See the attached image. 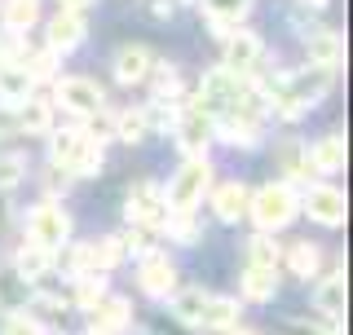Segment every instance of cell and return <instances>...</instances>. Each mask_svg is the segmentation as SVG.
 Wrapping results in <instances>:
<instances>
[{
  "instance_id": "cell-1",
  "label": "cell",
  "mask_w": 353,
  "mask_h": 335,
  "mask_svg": "<svg viewBox=\"0 0 353 335\" xmlns=\"http://www.w3.org/2000/svg\"><path fill=\"white\" fill-rule=\"evenodd\" d=\"M331 84H336V71L331 66H301V71H287L279 75V84H274L270 93V115L283 119V124H292V119L309 115L323 97L331 93Z\"/></svg>"
},
{
  "instance_id": "cell-2",
  "label": "cell",
  "mask_w": 353,
  "mask_h": 335,
  "mask_svg": "<svg viewBox=\"0 0 353 335\" xmlns=\"http://www.w3.org/2000/svg\"><path fill=\"white\" fill-rule=\"evenodd\" d=\"M248 216H252V225L265 230V234L287 230L301 216V190L287 185V181H265L261 190L248 194Z\"/></svg>"
},
{
  "instance_id": "cell-3",
  "label": "cell",
  "mask_w": 353,
  "mask_h": 335,
  "mask_svg": "<svg viewBox=\"0 0 353 335\" xmlns=\"http://www.w3.org/2000/svg\"><path fill=\"white\" fill-rule=\"evenodd\" d=\"M49 163L66 168L71 176H97L106 168V150L84 128H53L49 132Z\"/></svg>"
},
{
  "instance_id": "cell-4",
  "label": "cell",
  "mask_w": 353,
  "mask_h": 335,
  "mask_svg": "<svg viewBox=\"0 0 353 335\" xmlns=\"http://www.w3.org/2000/svg\"><path fill=\"white\" fill-rule=\"evenodd\" d=\"M212 159L208 154H185V163L172 172V181L163 185V199H168V212H194L203 203V194L212 190Z\"/></svg>"
},
{
  "instance_id": "cell-5",
  "label": "cell",
  "mask_w": 353,
  "mask_h": 335,
  "mask_svg": "<svg viewBox=\"0 0 353 335\" xmlns=\"http://www.w3.org/2000/svg\"><path fill=\"white\" fill-rule=\"evenodd\" d=\"M53 106H62L66 115L75 119H88L93 110L106 106V88L97 80H88V75H53Z\"/></svg>"
},
{
  "instance_id": "cell-6",
  "label": "cell",
  "mask_w": 353,
  "mask_h": 335,
  "mask_svg": "<svg viewBox=\"0 0 353 335\" xmlns=\"http://www.w3.org/2000/svg\"><path fill=\"white\" fill-rule=\"evenodd\" d=\"M27 238L40 243V247L58 252L71 243V212H66L58 199H40L36 207L27 212Z\"/></svg>"
},
{
  "instance_id": "cell-7",
  "label": "cell",
  "mask_w": 353,
  "mask_h": 335,
  "mask_svg": "<svg viewBox=\"0 0 353 335\" xmlns=\"http://www.w3.org/2000/svg\"><path fill=\"white\" fill-rule=\"evenodd\" d=\"M172 141H176V150L181 154H208V146H212V115H208L199 102H185L181 97V106H176V119H172Z\"/></svg>"
},
{
  "instance_id": "cell-8",
  "label": "cell",
  "mask_w": 353,
  "mask_h": 335,
  "mask_svg": "<svg viewBox=\"0 0 353 335\" xmlns=\"http://www.w3.org/2000/svg\"><path fill=\"white\" fill-rule=\"evenodd\" d=\"M124 216H128V225H141V230L159 234L163 221H168V199H163V185L159 181H132L128 185V199H124Z\"/></svg>"
},
{
  "instance_id": "cell-9",
  "label": "cell",
  "mask_w": 353,
  "mask_h": 335,
  "mask_svg": "<svg viewBox=\"0 0 353 335\" xmlns=\"http://www.w3.org/2000/svg\"><path fill=\"white\" fill-rule=\"evenodd\" d=\"M301 212H309V221H318L323 230H340V225H345V216H349L345 190L327 185V181H309L301 190Z\"/></svg>"
},
{
  "instance_id": "cell-10",
  "label": "cell",
  "mask_w": 353,
  "mask_h": 335,
  "mask_svg": "<svg viewBox=\"0 0 353 335\" xmlns=\"http://www.w3.org/2000/svg\"><path fill=\"white\" fill-rule=\"evenodd\" d=\"M265 58H270V53H265V40L248 27H234L221 40V66H230L234 75H252Z\"/></svg>"
},
{
  "instance_id": "cell-11",
  "label": "cell",
  "mask_w": 353,
  "mask_h": 335,
  "mask_svg": "<svg viewBox=\"0 0 353 335\" xmlns=\"http://www.w3.org/2000/svg\"><path fill=\"white\" fill-rule=\"evenodd\" d=\"M137 287L150 300H168L176 292V265L168 261V252L150 247L146 256H137Z\"/></svg>"
},
{
  "instance_id": "cell-12",
  "label": "cell",
  "mask_w": 353,
  "mask_h": 335,
  "mask_svg": "<svg viewBox=\"0 0 353 335\" xmlns=\"http://www.w3.org/2000/svg\"><path fill=\"white\" fill-rule=\"evenodd\" d=\"M84 40H88L84 9H58V14L49 18V27H44V44H49L53 53H71V49H80Z\"/></svg>"
},
{
  "instance_id": "cell-13",
  "label": "cell",
  "mask_w": 353,
  "mask_h": 335,
  "mask_svg": "<svg viewBox=\"0 0 353 335\" xmlns=\"http://www.w3.org/2000/svg\"><path fill=\"white\" fill-rule=\"evenodd\" d=\"M132 327V300L128 296H102L88 309V335H119Z\"/></svg>"
},
{
  "instance_id": "cell-14",
  "label": "cell",
  "mask_w": 353,
  "mask_h": 335,
  "mask_svg": "<svg viewBox=\"0 0 353 335\" xmlns=\"http://www.w3.org/2000/svg\"><path fill=\"white\" fill-rule=\"evenodd\" d=\"M150 66H154V53L146 44H124V49H115V58H110V75H115V84L132 88V84H146Z\"/></svg>"
},
{
  "instance_id": "cell-15",
  "label": "cell",
  "mask_w": 353,
  "mask_h": 335,
  "mask_svg": "<svg viewBox=\"0 0 353 335\" xmlns=\"http://www.w3.org/2000/svg\"><path fill=\"white\" fill-rule=\"evenodd\" d=\"M248 194H252V190L243 181H221V185L208 190V203H212L221 225H239V221L248 216Z\"/></svg>"
},
{
  "instance_id": "cell-16",
  "label": "cell",
  "mask_w": 353,
  "mask_h": 335,
  "mask_svg": "<svg viewBox=\"0 0 353 335\" xmlns=\"http://www.w3.org/2000/svg\"><path fill=\"white\" fill-rule=\"evenodd\" d=\"M53 106L49 97H40V93H31L27 102H18L14 106V115H18V132L22 137H49L53 132Z\"/></svg>"
},
{
  "instance_id": "cell-17",
  "label": "cell",
  "mask_w": 353,
  "mask_h": 335,
  "mask_svg": "<svg viewBox=\"0 0 353 335\" xmlns=\"http://www.w3.org/2000/svg\"><path fill=\"white\" fill-rule=\"evenodd\" d=\"M305 53H309L314 66H331V71H336L340 58H345V40H340V31H331V27H309L305 31Z\"/></svg>"
},
{
  "instance_id": "cell-18",
  "label": "cell",
  "mask_w": 353,
  "mask_h": 335,
  "mask_svg": "<svg viewBox=\"0 0 353 335\" xmlns=\"http://www.w3.org/2000/svg\"><path fill=\"white\" fill-rule=\"evenodd\" d=\"M239 296L248 305H270L279 296V270H265V265H248L239 278Z\"/></svg>"
},
{
  "instance_id": "cell-19",
  "label": "cell",
  "mask_w": 353,
  "mask_h": 335,
  "mask_svg": "<svg viewBox=\"0 0 353 335\" xmlns=\"http://www.w3.org/2000/svg\"><path fill=\"white\" fill-rule=\"evenodd\" d=\"M345 270H336V274H327V278H318V287H314V309L323 314L327 322H340L345 318Z\"/></svg>"
},
{
  "instance_id": "cell-20",
  "label": "cell",
  "mask_w": 353,
  "mask_h": 335,
  "mask_svg": "<svg viewBox=\"0 0 353 335\" xmlns=\"http://www.w3.org/2000/svg\"><path fill=\"white\" fill-rule=\"evenodd\" d=\"M309 163H314V176H331V172H345V137L340 132H327L309 146Z\"/></svg>"
},
{
  "instance_id": "cell-21",
  "label": "cell",
  "mask_w": 353,
  "mask_h": 335,
  "mask_svg": "<svg viewBox=\"0 0 353 335\" xmlns=\"http://www.w3.org/2000/svg\"><path fill=\"white\" fill-rule=\"evenodd\" d=\"M279 168H283V181L287 185H309V176H314V163H309V146L296 137H287L279 146Z\"/></svg>"
},
{
  "instance_id": "cell-22",
  "label": "cell",
  "mask_w": 353,
  "mask_h": 335,
  "mask_svg": "<svg viewBox=\"0 0 353 335\" xmlns=\"http://www.w3.org/2000/svg\"><path fill=\"white\" fill-rule=\"evenodd\" d=\"M239 314H243L239 296H208L203 314H199V331H230L239 327Z\"/></svg>"
},
{
  "instance_id": "cell-23",
  "label": "cell",
  "mask_w": 353,
  "mask_h": 335,
  "mask_svg": "<svg viewBox=\"0 0 353 335\" xmlns=\"http://www.w3.org/2000/svg\"><path fill=\"white\" fill-rule=\"evenodd\" d=\"M9 265H14V270H18L22 278H27L31 287H36L40 278H44V274L53 270V252H49V247H40V243H31V238H27V243H22V247L14 252V261H9Z\"/></svg>"
},
{
  "instance_id": "cell-24",
  "label": "cell",
  "mask_w": 353,
  "mask_h": 335,
  "mask_svg": "<svg viewBox=\"0 0 353 335\" xmlns=\"http://www.w3.org/2000/svg\"><path fill=\"white\" fill-rule=\"evenodd\" d=\"M283 261H287V270H292V278H301V283H309V278H318V270H323V252H318V243H292V247L283 252Z\"/></svg>"
},
{
  "instance_id": "cell-25",
  "label": "cell",
  "mask_w": 353,
  "mask_h": 335,
  "mask_svg": "<svg viewBox=\"0 0 353 335\" xmlns=\"http://www.w3.org/2000/svg\"><path fill=\"white\" fill-rule=\"evenodd\" d=\"M27 300H31V283L14 265H0V314H18V309H27Z\"/></svg>"
},
{
  "instance_id": "cell-26",
  "label": "cell",
  "mask_w": 353,
  "mask_h": 335,
  "mask_svg": "<svg viewBox=\"0 0 353 335\" xmlns=\"http://www.w3.org/2000/svg\"><path fill=\"white\" fill-rule=\"evenodd\" d=\"M119 261H124V243H119V234H106V238L84 243V270H102V274H110Z\"/></svg>"
},
{
  "instance_id": "cell-27",
  "label": "cell",
  "mask_w": 353,
  "mask_h": 335,
  "mask_svg": "<svg viewBox=\"0 0 353 335\" xmlns=\"http://www.w3.org/2000/svg\"><path fill=\"white\" fill-rule=\"evenodd\" d=\"M208 296H212V292H203V287H176V292L168 296L172 318H176V322H185V327H199V314H203Z\"/></svg>"
},
{
  "instance_id": "cell-28",
  "label": "cell",
  "mask_w": 353,
  "mask_h": 335,
  "mask_svg": "<svg viewBox=\"0 0 353 335\" xmlns=\"http://www.w3.org/2000/svg\"><path fill=\"white\" fill-rule=\"evenodd\" d=\"M146 80H150V102H181V71H176L172 62L154 58Z\"/></svg>"
},
{
  "instance_id": "cell-29",
  "label": "cell",
  "mask_w": 353,
  "mask_h": 335,
  "mask_svg": "<svg viewBox=\"0 0 353 335\" xmlns=\"http://www.w3.org/2000/svg\"><path fill=\"white\" fill-rule=\"evenodd\" d=\"M106 292H110V283H106V274H102V270L71 274V300L84 309V314H88V309H93V305H97V300H102Z\"/></svg>"
},
{
  "instance_id": "cell-30",
  "label": "cell",
  "mask_w": 353,
  "mask_h": 335,
  "mask_svg": "<svg viewBox=\"0 0 353 335\" xmlns=\"http://www.w3.org/2000/svg\"><path fill=\"white\" fill-rule=\"evenodd\" d=\"M36 93V80L27 75V66H0V106H18Z\"/></svg>"
},
{
  "instance_id": "cell-31",
  "label": "cell",
  "mask_w": 353,
  "mask_h": 335,
  "mask_svg": "<svg viewBox=\"0 0 353 335\" xmlns=\"http://www.w3.org/2000/svg\"><path fill=\"white\" fill-rule=\"evenodd\" d=\"M0 22H5V31L27 36L40 22V0H0Z\"/></svg>"
},
{
  "instance_id": "cell-32",
  "label": "cell",
  "mask_w": 353,
  "mask_h": 335,
  "mask_svg": "<svg viewBox=\"0 0 353 335\" xmlns=\"http://www.w3.org/2000/svg\"><path fill=\"white\" fill-rule=\"evenodd\" d=\"M159 234H168V243H176V247H199L203 243V225L194 221V212H168Z\"/></svg>"
},
{
  "instance_id": "cell-33",
  "label": "cell",
  "mask_w": 353,
  "mask_h": 335,
  "mask_svg": "<svg viewBox=\"0 0 353 335\" xmlns=\"http://www.w3.org/2000/svg\"><path fill=\"white\" fill-rule=\"evenodd\" d=\"M150 137V124H146V110L141 106H128V110H115V141L124 146H141Z\"/></svg>"
},
{
  "instance_id": "cell-34",
  "label": "cell",
  "mask_w": 353,
  "mask_h": 335,
  "mask_svg": "<svg viewBox=\"0 0 353 335\" xmlns=\"http://www.w3.org/2000/svg\"><path fill=\"white\" fill-rule=\"evenodd\" d=\"M243 247H248V265H265V270L283 265V243H274V234H265V230H256Z\"/></svg>"
},
{
  "instance_id": "cell-35",
  "label": "cell",
  "mask_w": 353,
  "mask_h": 335,
  "mask_svg": "<svg viewBox=\"0 0 353 335\" xmlns=\"http://www.w3.org/2000/svg\"><path fill=\"white\" fill-rule=\"evenodd\" d=\"M22 66H27V75H31L36 84H44V80H53V75H58V66H62V53H53L49 44H44V49H31Z\"/></svg>"
},
{
  "instance_id": "cell-36",
  "label": "cell",
  "mask_w": 353,
  "mask_h": 335,
  "mask_svg": "<svg viewBox=\"0 0 353 335\" xmlns=\"http://www.w3.org/2000/svg\"><path fill=\"white\" fill-rule=\"evenodd\" d=\"M203 18H221V22H243L252 9V0H199Z\"/></svg>"
},
{
  "instance_id": "cell-37",
  "label": "cell",
  "mask_w": 353,
  "mask_h": 335,
  "mask_svg": "<svg viewBox=\"0 0 353 335\" xmlns=\"http://www.w3.org/2000/svg\"><path fill=\"white\" fill-rule=\"evenodd\" d=\"M0 335H44V322L36 314H27V309H18V314H5Z\"/></svg>"
},
{
  "instance_id": "cell-38",
  "label": "cell",
  "mask_w": 353,
  "mask_h": 335,
  "mask_svg": "<svg viewBox=\"0 0 353 335\" xmlns=\"http://www.w3.org/2000/svg\"><path fill=\"white\" fill-rule=\"evenodd\" d=\"M22 176H27V159H22L18 150H9V154H0V190H14Z\"/></svg>"
},
{
  "instance_id": "cell-39",
  "label": "cell",
  "mask_w": 353,
  "mask_h": 335,
  "mask_svg": "<svg viewBox=\"0 0 353 335\" xmlns=\"http://www.w3.org/2000/svg\"><path fill=\"white\" fill-rule=\"evenodd\" d=\"M150 238H154V234L141 230V225H128L124 234H119V243H124V256H146V252H150Z\"/></svg>"
},
{
  "instance_id": "cell-40",
  "label": "cell",
  "mask_w": 353,
  "mask_h": 335,
  "mask_svg": "<svg viewBox=\"0 0 353 335\" xmlns=\"http://www.w3.org/2000/svg\"><path fill=\"white\" fill-rule=\"evenodd\" d=\"M71 181H75V176L66 172V168H58V163H49V168H44V190H49V199L66 194V190H71Z\"/></svg>"
},
{
  "instance_id": "cell-41",
  "label": "cell",
  "mask_w": 353,
  "mask_h": 335,
  "mask_svg": "<svg viewBox=\"0 0 353 335\" xmlns=\"http://www.w3.org/2000/svg\"><path fill=\"white\" fill-rule=\"evenodd\" d=\"M27 309H36V314H44V318H62L66 314V305H62L58 296H31Z\"/></svg>"
},
{
  "instance_id": "cell-42",
  "label": "cell",
  "mask_w": 353,
  "mask_h": 335,
  "mask_svg": "<svg viewBox=\"0 0 353 335\" xmlns=\"http://www.w3.org/2000/svg\"><path fill=\"white\" fill-rule=\"evenodd\" d=\"M9 137H18V115H14V106H0V141H9Z\"/></svg>"
},
{
  "instance_id": "cell-43",
  "label": "cell",
  "mask_w": 353,
  "mask_h": 335,
  "mask_svg": "<svg viewBox=\"0 0 353 335\" xmlns=\"http://www.w3.org/2000/svg\"><path fill=\"white\" fill-rule=\"evenodd\" d=\"M287 335H340V327L331 322V327H309V322H292Z\"/></svg>"
},
{
  "instance_id": "cell-44",
  "label": "cell",
  "mask_w": 353,
  "mask_h": 335,
  "mask_svg": "<svg viewBox=\"0 0 353 335\" xmlns=\"http://www.w3.org/2000/svg\"><path fill=\"white\" fill-rule=\"evenodd\" d=\"M150 14H154V18H172V14H176V0H154Z\"/></svg>"
},
{
  "instance_id": "cell-45",
  "label": "cell",
  "mask_w": 353,
  "mask_h": 335,
  "mask_svg": "<svg viewBox=\"0 0 353 335\" xmlns=\"http://www.w3.org/2000/svg\"><path fill=\"white\" fill-rule=\"evenodd\" d=\"M93 5H97V0H58V9H84V14H88Z\"/></svg>"
},
{
  "instance_id": "cell-46",
  "label": "cell",
  "mask_w": 353,
  "mask_h": 335,
  "mask_svg": "<svg viewBox=\"0 0 353 335\" xmlns=\"http://www.w3.org/2000/svg\"><path fill=\"white\" fill-rule=\"evenodd\" d=\"M225 335H261V331H252V327H230Z\"/></svg>"
},
{
  "instance_id": "cell-47",
  "label": "cell",
  "mask_w": 353,
  "mask_h": 335,
  "mask_svg": "<svg viewBox=\"0 0 353 335\" xmlns=\"http://www.w3.org/2000/svg\"><path fill=\"white\" fill-rule=\"evenodd\" d=\"M301 5H314V9H327L331 0H301Z\"/></svg>"
}]
</instances>
